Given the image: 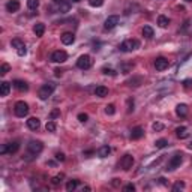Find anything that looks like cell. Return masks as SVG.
<instances>
[{
    "mask_svg": "<svg viewBox=\"0 0 192 192\" xmlns=\"http://www.w3.org/2000/svg\"><path fill=\"white\" fill-rule=\"evenodd\" d=\"M77 66L80 69H83V71H86L89 68L92 66V57L89 56V54H83V56H80L77 60Z\"/></svg>",
    "mask_w": 192,
    "mask_h": 192,
    "instance_id": "cell-4",
    "label": "cell"
},
{
    "mask_svg": "<svg viewBox=\"0 0 192 192\" xmlns=\"http://www.w3.org/2000/svg\"><path fill=\"white\" fill-rule=\"evenodd\" d=\"M143 36H144V38H147V39H152L155 36L153 29H152L150 26H144V27H143Z\"/></svg>",
    "mask_w": 192,
    "mask_h": 192,
    "instance_id": "cell-23",
    "label": "cell"
},
{
    "mask_svg": "<svg viewBox=\"0 0 192 192\" xmlns=\"http://www.w3.org/2000/svg\"><path fill=\"white\" fill-rule=\"evenodd\" d=\"M183 86L186 87V89H189V87L192 86V78H188V80H185V81H183Z\"/></svg>",
    "mask_w": 192,
    "mask_h": 192,
    "instance_id": "cell-45",
    "label": "cell"
},
{
    "mask_svg": "<svg viewBox=\"0 0 192 192\" xmlns=\"http://www.w3.org/2000/svg\"><path fill=\"white\" fill-rule=\"evenodd\" d=\"M159 183H161V185H164V186H167V185H168L167 179H164V177H161V179H159Z\"/></svg>",
    "mask_w": 192,
    "mask_h": 192,
    "instance_id": "cell-46",
    "label": "cell"
},
{
    "mask_svg": "<svg viewBox=\"0 0 192 192\" xmlns=\"http://www.w3.org/2000/svg\"><path fill=\"white\" fill-rule=\"evenodd\" d=\"M14 111H15L17 117H26V116L29 114V105L24 101H18L15 104V107H14Z\"/></svg>",
    "mask_w": 192,
    "mask_h": 192,
    "instance_id": "cell-3",
    "label": "cell"
},
{
    "mask_svg": "<svg viewBox=\"0 0 192 192\" xmlns=\"http://www.w3.org/2000/svg\"><path fill=\"white\" fill-rule=\"evenodd\" d=\"M27 149H29L30 153L38 155V153H41V152H42L44 146H42V143H41V141H35V140H32V141L27 144Z\"/></svg>",
    "mask_w": 192,
    "mask_h": 192,
    "instance_id": "cell-8",
    "label": "cell"
},
{
    "mask_svg": "<svg viewBox=\"0 0 192 192\" xmlns=\"http://www.w3.org/2000/svg\"><path fill=\"white\" fill-rule=\"evenodd\" d=\"M185 188V183L183 182H177V183H174V186H173V192H177L179 189H183Z\"/></svg>",
    "mask_w": 192,
    "mask_h": 192,
    "instance_id": "cell-35",
    "label": "cell"
},
{
    "mask_svg": "<svg viewBox=\"0 0 192 192\" xmlns=\"http://www.w3.org/2000/svg\"><path fill=\"white\" fill-rule=\"evenodd\" d=\"M53 2H54V3H59V2H62V0H53Z\"/></svg>",
    "mask_w": 192,
    "mask_h": 192,
    "instance_id": "cell-51",
    "label": "cell"
},
{
    "mask_svg": "<svg viewBox=\"0 0 192 192\" xmlns=\"http://www.w3.org/2000/svg\"><path fill=\"white\" fill-rule=\"evenodd\" d=\"M105 113H107V114H108V116H113V114H114V113H116V107L113 105V104H110V105H107V107H105Z\"/></svg>",
    "mask_w": 192,
    "mask_h": 192,
    "instance_id": "cell-33",
    "label": "cell"
},
{
    "mask_svg": "<svg viewBox=\"0 0 192 192\" xmlns=\"http://www.w3.org/2000/svg\"><path fill=\"white\" fill-rule=\"evenodd\" d=\"M183 162V158H182V155H174L173 158L168 161V165H167V170L168 171H173V170H176V168H179L180 165H182Z\"/></svg>",
    "mask_w": 192,
    "mask_h": 192,
    "instance_id": "cell-5",
    "label": "cell"
},
{
    "mask_svg": "<svg viewBox=\"0 0 192 192\" xmlns=\"http://www.w3.org/2000/svg\"><path fill=\"white\" fill-rule=\"evenodd\" d=\"M176 135L180 138V140H185V138H188V129H186V126H179L177 129H176Z\"/></svg>",
    "mask_w": 192,
    "mask_h": 192,
    "instance_id": "cell-18",
    "label": "cell"
},
{
    "mask_svg": "<svg viewBox=\"0 0 192 192\" xmlns=\"http://www.w3.org/2000/svg\"><path fill=\"white\" fill-rule=\"evenodd\" d=\"M27 6H29V9L35 11L39 8V0H27Z\"/></svg>",
    "mask_w": 192,
    "mask_h": 192,
    "instance_id": "cell-27",
    "label": "cell"
},
{
    "mask_svg": "<svg viewBox=\"0 0 192 192\" xmlns=\"http://www.w3.org/2000/svg\"><path fill=\"white\" fill-rule=\"evenodd\" d=\"M23 44H24V42L20 41V39H12V42H11V45H12L14 48H18L20 45H23Z\"/></svg>",
    "mask_w": 192,
    "mask_h": 192,
    "instance_id": "cell-37",
    "label": "cell"
},
{
    "mask_svg": "<svg viewBox=\"0 0 192 192\" xmlns=\"http://www.w3.org/2000/svg\"><path fill=\"white\" fill-rule=\"evenodd\" d=\"M113 180H114L113 185H114V186H119V179H113Z\"/></svg>",
    "mask_w": 192,
    "mask_h": 192,
    "instance_id": "cell-48",
    "label": "cell"
},
{
    "mask_svg": "<svg viewBox=\"0 0 192 192\" xmlns=\"http://www.w3.org/2000/svg\"><path fill=\"white\" fill-rule=\"evenodd\" d=\"M156 149H165L167 146H168V140H165V138H161V140H156Z\"/></svg>",
    "mask_w": 192,
    "mask_h": 192,
    "instance_id": "cell-25",
    "label": "cell"
},
{
    "mask_svg": "<svg viewBox=\"0 0 192 192\" xmlns=\"http://www.w3.org/2000/svg\"><path fill=\"white\" fill-rule=\"evenodd\" d=\"M89 5L93 6V8H99L104 5V0H89Z\"/></svg>",
    "mask_w": 192,
    "mask_h": 192,
    "instance_id": "cell-30",
    "label": "cell"
},
{
    "mask_svg": "<svg viewBox=\"0 0 192 192\" xmlns=\"http://www.w3.org/2000/svg\"><path fill=\"white\" fill-rule=\"evenodd\" d=\"M17 53H18V56H26V53H27V48H26V45L23 44V45H20L18 48H17Z\"/></svg>",
    "mask_w": 192,
    "mask_h": 192,
    "instance_id": "cell-32",
    "label": "cell"
},
{
    "mask_svg": "<svg viewBox=\"0 0 192 192\" xmlns=\"http://www.w3.org/2000/svg\"><path fill=\"white\" fill-rule=\"evenodd\" d=\"M102 72H104L105 75H114V74H116V72L113 71V69H111V68H107V66L102 68Z\"/></svg>",
    "mask_w": 192,
    "mask_h": 192,
    "instance_id": "cell-38",
    "label": "cell"
},
{
    "mask_svg": "<svg viewBox=\"0 0 192 192\" xmlns=\"http://www.w3.org/2000/svg\"><path fill=\"white\" fill-rule=\"evenodd\" d=\"M95 95L99 96V98H105V96L108 95V87H105V86H98L95 89Z\"/></svg>",
    "mask_w": 192,
    "mask_h": 192,
    "instance_id": "cell-20",
    "label": "cell"
},
{
    "mask_svg": "<svg viewBox=\"0 0 192 192\" xmlns=\"http://www.w3.org/2000/svg\"><path fill=\"white\" fill-rule=\"evenodd\" d=\"M137 48H140V42L137 39H126L120 44V51L123 53H129V51H134Z\"/></svg>",
    "mask_w": 192,
    "mask_h": 192,
    "instance_id": "cell-2",
    "label": "cell"
},
{
    "mask_svg": "<svg viewBox=\"0 0 192 192\" xmlns=\"http://www.w3.org/2000/svg\"><path fill=\"white\" fill-rule=\"evenodd\" d=\"M6 9H8V12H17L20 9V2L18 0H9L6 3Z\"/></svg>",
    "mask_w": 192,
    "mask_h": 192,
    "instance_id": "cell-15",
    "label": "cell"
},
{
    "mask_svg": "<svg viewBox=\"0 0 192 192\" xmlns=\"http://www.w3.org/2000/svg\"><path fill=\"white\" fill-rule=\"evenodd\" d=\"M110 153H111L110 146H102V147H99V150H98V156H99V158H107Z\"/></svg>",
    "mask_w": 192,
    "mask_h": 192,
    "instance_id": "cell-21",
    "label": "cell"
},
{
    "mask_svg": "<svg viewBox=\"0 0 192 192\" xmlns=\"http://www.w3.org/2000/svg\"><path fill=\"white\" fill-rule=\"evenodd\" d=\"M11 92V84L8 81H2L0 83V96H8Z\"/></svg>",
    "mask_w": 192,
    "mask_h": 192,
    "instance_id": "cell-16",
    "label": "cell"
},
{
    "mask_svg": "<svg viewBox=\"0 0 192 192\" xmlns=\"http://www.w3.org/2000/svg\"><path fill=\"white\" fill-rule=\"evenodd\" d=\"M63 179H65V174H59V176H56V177L51 179V183H53V185H59Z\"/></svg>",
    "mask_w": 192,
    "mask_h": 192,
    "instance_id": "cell-31",
    "label": "cell"
},
{
    "mask_svg": "<svg viewBox=\"0 0 192 192\" xmlns=\"http://www.w3.org/2000/svg\"><path fill=\"white\" fill-rule=\"evenodd\" d=\"M164 129V125L162 123H159V122H156V123H153V131H156V132H159V131H162Z\"/></svg>",
    "mask_w": 192,
    "mask_h": 192,
    "instance_id": "cell-40",
    "label": "cell"
},
{
    "mask_svg": "<svg viewBox=\"0 0 192 192\" xmlns=\"http://www.w3.org/2000/svg\"><path fill=\"white\" fill-rule=\"evenodd\" d=\"M14 87L20 90V92H27L29 90V84L26 83V81H23V80H14Z\"/></svg>",
    "mask_w": 192,
    "mask_h": 192,
    "instance_id": "cell-14",
    "label": "cell"
},
{
    "mask_svg": "<svg viewBox=\"0 0 192 192\" xmlns=\"http://www.w3.org/2000/svg\"><path fill=\"white\" fill-rule=\"evenodd\" d=\"M62 44H65V45H71V44H74V41H75V36H74V33H71V32H66V33H63L62 36Z\"/></svg>",
    "mask_w": 192,
    "mask_h": 192,
    "instance_id": "cell-12",
    "label": "cell"
},
{
    "mask_svg": "<svg viewBox=\"0 0 192 192\" xmlns=\"http://www.w3.org/2000/svg\"><path fill=\"white\" fill-rule=\"evenodd\" d=\"M54 90H56V84H54V83H47V84H44V86L39 89L38 95L42 101H45V99H48L50 96L53 95Z\"/></svg>",
    "mask_w": 192,
    "mask_h": 192,
    "instance_id": "cell-1",
    "label": "cell"
},
{
    "mask_svg": "<svg viewBox=\"0 0 192 192\" xmlns=\"http://www.w3.org/2000/svg\"><path fill=\"white\" fill-rule=\"evenodd\" d=\"M143 135H144L143 128L141 126H135V128H132V131H131V140H140Z\"/></svg>",
    "mask_w": 192,
    "mask_h": 192,
    "instance_id": "cell-13",
    "label": "cell"
},
{
    "mask_svg": "<svg viewBox=\"0 0 192 192\" xmlns=\"http://www.w3.org/2000/svg\"><path fill=\"white\" fill-rule=\"evenodd\" d=\"M66 60H68V54L66 51H63V50H57V51H54L51 54V62H54V63H63Z\"/></svg>",
    "mask_w": 192,
    "mask_h": 192,
    "instance_id": "cell-6",
    "label": "cell"
},
{
    "mask_svg": "<svg viewBox=\"0 0 192 192\" xmlns=\"http://www.w3.org/2000/svg\"><path fill=\"white\" fill-rule=\"evenodd\" d=\"M77 186H78V180H75V179H74V180H69V182L66 183V191H68V192L74 191V189H75Z\"/></svg>",
    "mask_w": 192,
    "mask_h": 192,
    "instance_id": "cell-26",
    "label": "cell"
},
{
    "mask_svg": "<svg viewBox=\"0 0 192 192\" xmlns=\"http://www.w3.org/2000/svg\"><path fill=\"white\" fill-rule=\"evenodd\" d=\"M48 165H50V167H54L56 162H54V161H48Z\"/></svg>",
    "mask_w": 192,
    "mask_h": 192,
    "instance_id": "cell-49",
    "label": "cell"
},
{
    "mask_svg": "<svg viewBox=\"0 0 192 192\" xmlns=\"http://www.w3.org/2000/svg\"><path fill=\"white\" fill-rule=\"evenodd\" d=\"M9 71H11V66H9V65H8V63H3V65L0 66V75H6Z\"/></svg>",
    "mask_w": 192,
    "mask_h": 192,
    "instance_id": "cell-29",
    "label": "cell"
},
{
    "mask_svg": "<svg viewBox=\"0 0 192 192\" xmlns=\"http://www.w3.org/2000/svg\"><path fill=\"white\" fill-rule=\"evenodd\" d=\"M189 149H192V143H191V144H189Z\"/></svg>",
    "mask_w": 192,
    "mask_h": 192,
    "instance_id": "cell-53",
    "label": "cell"
},
{
    "mask_svg": "<svg viewBox=\"0 0 192 192\" xmlns=\"http://www.w3.org/2000/svg\"><path fill=\"white\" fill-rule=\"evenodd\" d=\"M27 128L32 129V131H38L39 128H41V120H39L38 117H30L29 120H27Z\"/></svg>",
    "mask_w": 192,
    "mask_h": 192,
    "instance_id": "cell-11",
    "label": "cell"
},
{
    "mask_svg": "<svg viewBox=\"0 0 192 192\" xmlns=\"http://www.w3.org/2000/svg\"><path fill=\"white\" fill-rule=\"evenodd\" d=\"M170 66V62H168V59L165 57H158L155 60V68H156V71H165L167 68Z\"/></svg>",
    "mask_w": 192,
    "mask_h": 192,
    "instance_id": "cell-10",
    "label": "cell"
},
{
    "mask_svg": "<svg viewBox=\"0 0 192 192\" xmlns=\"http://www.w3.org/2000/svg\"><path fill=\"white\" fill-rule=\"evenodd\" d=\"M176 114L179 116V117H185V116L188 114V105L186 104H179V105L176 107Z\"/></svg>",
    "mask_w": 192,
    "mask_h": 192,
    "instance_id": "cell-17",
    "label": "cell"
},
{
    "mask_svg": "<svg viewBox=\"0 0 192 192\" xmlns=\"http://www.w3.org/2000/svg\"><path fill=\"white\" fill-rule=\"evenodd\" d=\"M123 191H125V192H134L135 191V185H132V183L126 185L125 188H123Z\"/></svg>",
    "mask_w": 192,
    "mask_h": 192,
    "instance_id": "cell-39",
    "label": "cell"
},
{
    "mask_svg": "<svg viewBox=\"0 0 192 192\" xmlns=\"http://www.w3.org/2000/svg\"><path fill=\"white\" fill-rule=\"evenodd\" d=\"M132 111H134V101L129 99L128 101V113H132Z\"/></svg>",
    "mask_w": 192,
    "mask_h": 192,
    "instance_id": "cell-41",
    "label": "cell"
},
{
    "mask_svg": "<svg viewBox=\"0 0 192 192\" xmlns=\"http://www.w3.org/2000/svg\"><path fill=\"white\" fill-rule=\"evenodd\" d=\"M33 32H35L36 36H42V35L45 33V24H42V23H36L35 27H33Z\"/></svg>",
    "mask_w": 192,
    "mask_h": 192,
    "instance_id": "cell-19",
    "label": "cell"
},
{
    "mask_svg": "<svg viewBox=\"0 0 192 192\" xmlns=\"http://www.w3.org/2000/svg\"><path fill=\"white\" fill-rule=\"evenodd\" d=\"M59 116H60V111H59V110H53L51 114H50V117H51V120H53V119H56V117H59Z\"/></svg>",
    "mask_w": 192,
    "mask_h": 192,
    "instance_id": "cell-43",
    "label": "cell"
},
{
    "mask_svg": "<svg viewBox=\"0 0 192 192\" xmlns=\"http://www.w3.org/2000/svg\"><path fill=\"white\" fill-rule=\"evenodd\" d=\"M119 21H120L119 15H110V17L105 20V23H104V29H105V30L114 29L116 26L119 24Z\"/></svg>",
    "mask_w": 192,
    "mask_h": 192,
    "instance_id": "cell-7",
    "label": "cell"
},
{
    "mask_svg": "<svg viewBox=\"0 0 192 192\" xmlns=\"http://www.w3.org/2000/svg\"><path fill=\"white\" fill-rule=\"evenodd\" d=\"M56 128H57V126H56V123H54L53 120H51V122H47V125H45V129H47L48 132H56Z\"/></svg>",
    "mask_w": 192,
    "mask_h": 192,
    "instance_id": "cell-28",
    "label": "cell"
},
{
    "mask_svg": "<svg viewBox=\"0 0 192 192\" xmlns=\"http://www.w3.org/2000/svg\"><path fill=\"white\" fill-rule=\"evenodd\" d=\"M54 72H56V77H62V71L60 69H56Z\"/></svg>",
    "mask_w": 192,
    "mask_h": 192,
    "instance_id": "cell-47",
    "label": "cell"
},
{
    "mask_svg": "<svg viewBox=\"0 0 192 192\" xmlns=\"http://www.w3.org/2000/svg\"><path fill=\"white\" fill-rule=\"evenodd\" d=\"M168 24H170L168 17H165V15H159V17H158V26H159V27L165 29V27H168Z\"/></svg>",
    "mask_w": 192,
    "mask_h": 192,
    "instance_id": "cell-22",
    "label": "cell"
},
{
    "mask_svg": "<svg viewBox=\"0 0 192 192\" xmlns=\"http://www.w3.org/2000/svg\"><path fill=\"white\" fill-rule=\"evenodd\" d=\"M18 149H20V143H18V141H14V143L8 144V153H9V155L17 153V152H18Z\"/></svg>",
    "mask_w": 192,
    "mask_h": 192,
    "instance_id": "cell-24",
    "label": "cell"
},
{
    "mask_svg": "<svg viewBox=\"0 0 192 192\" xmlns=\"http://www.w3.org/2000/svg\"><path fill=\"white\" fill-rule=\"evenodd\" d=\"M0 153L2 155L8 153V144H2V147H0Z\"/></svg>",
    "mask_w": 192,
    "mask_h": 192,
    "instance_id": "cell-44",
    "label": "cell"
},
{
    "mask_svg": "<svg viewBox=\"0 0 192 192\" xmlns=\"http://www.w3.org/2000/svg\"><path fill=\"white\" fill-rule=\"evenodd\" d=\"M56 159H57V161H60V162H63V161H65V153L57 152V153H56Z\"/></svg>",
    "mask_w": 192,
    "mask_h": 192,
    "instance_id": "cell-42",
    "label": "cell"
},
{
    "mask_svg": "<svg viewBox=\"0 0 192 192\" xmlns=\"http://www.w3.org/2000/svg\"><path fill=\"white\" fill-rule=\"evenodd\" d=\"M185 2H188V3H191V2H192V0H185Z\"/></svg>",
    "mask_w": 192,
    "mask_h": 192,
    "instance_id": "cell-52",
    "label": "cell"
},
{
    "mask_svg": "<svg viewBox=\"0 0 192 192\" xmlns=\"http://www.w3.org/2000/svg\"><path fill=\"white\" fill-rule=\"evenodd\" d=\"M71 2H74V3H78V2H81V0H71Z\"/></svg>",
    "mask_w": 192,
    "mask_h": 192,
    "instance_id": "cell-50",
    "label": "cell"
},
{
    "mask_svg": "<svg viewBox=\"0 0 192 192\" xmlns=\"http://www.w3.org/2000/svg\"><path fill=\"white\" fill-rule=\"evenodd\" d=\"M78 120L81 122V123H86L87 120H89V116L86 113H81V114H78Z\"/></svg>",
    "mask_w": 192,
    "mask_h": 192,
    "instance_id": "cell-36",
    "label": "cell"
},
{
    "mask_svg": "<svg viewBox=\"0 0 192 192\" xmlns=\"http://www.w3.org/2000/svg\"><path fill=\"white\" fill-rule=\"evenodd\" d=\"M69 11V3L68 2H63L60 6H59V12H68Z\"/></svg>",
    "mask_w": 192,
    "mask_h": 192,
    "instance_id": "cell-34",
    "label": "cell"
},
{
    "mask_svg": "<svg viewBox=\"0 0 192 192\" xmlns=\"http://www.w3.org/2000/svg\"><path fill=\"white\" fill-rule=\"evenodd\" d=\"M134 165V156L132 155H125L122 159H120V167L123 170H131Z\"/></svg>",
    "mask_w": 192,
    "mask_h": 192,
    "instance_id": "cell-9",
    "label": "cell"
}]
</instances>
